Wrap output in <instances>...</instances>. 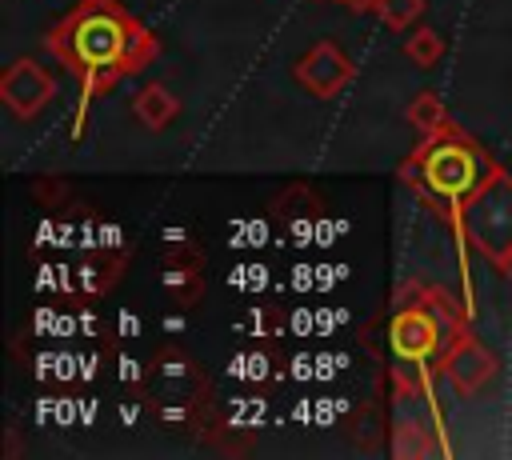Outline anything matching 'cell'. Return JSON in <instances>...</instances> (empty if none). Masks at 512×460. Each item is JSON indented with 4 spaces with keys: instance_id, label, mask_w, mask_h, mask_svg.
Listing matches in <instances>:
<instances>
[{
    "instance_id": "6",
    "label": "cell",
    "mask_w": 512,
    "mask_h": 460,
    "mask_svg": "<svg viewBox=\"0 0 512 460\" xmlns=\"http://www.w3.org/2000/svg\"><path fill=\"white\" fill-rule=\"evenodd\" d=\"M444 372H448V380H452L464 396H472V392H480V388L496 376V360H492V352H488L480 340L460 336V340L452 344L448 360H444Z\"/></svg>"
},
{
    "instance_id": "12",
    "label": "cell",
    "mask_w": 512,
    "mask_h": 460,
    "mask_svg": "<svg viewBox=\"0 0 512 460\" xmlns=\"http://www.w3.org/2000/svg\"><path fill=\"white\" fill-rule=\"evenodd\" d=\"M340 4H348V8H356V12H364V8H376L380 0H340Z\"/></svg>"
},
{
    "instance_id": "11",
    "label": "cell",
    "mask_w": 512,
    "mask_h": 460,
    "mask_svg": "<svg viewBox=\"0 0 512 460\" xmlns=\"http://www.w3.org/2000/svg\"><path fill=\"white\" fill-rule=\"evenodd\" d=\"M376 12H380V20L388 28L400 32V28H408V24H416L424 16V0H380Z\"/></svg>"
},
{
    "instance_id": "8",
    "label": "cell",
    "mask_w": 512,
    "mask_h": 460,
    "mask_svg": "<svg viewBox=\"0 0 512 460\" xmlns=\"http://www.w3.org/2000/svg\"><path fill=\"white\" fill-rule=\"evenodd\" d=\"M136 116L148 124V128H164L172 116H176V96L168 92V88H160V84H148V88H140V96H136Z\"/></svg>"
},
{
    "instance_id": "2",
    "label": "cell",
    "mask_w": 512,
    "mask_h": 460,
    "mask_svg": "<svg viewBox=\"0 0 512 460\" xmlns=\"http://www.w3.org/2000/svg\"><path fill=\"white\" fill-rule=\"evenodd\" d=\"M468 224H472V232H476V244L492 256V260H508L504 256V248H512V188L504 184V180H492L480 196H476V204H472V212H468Z\"/></svg>"
},
{
    "instance_id": "10",
    "label": "cell",
    "mask_w": 512,
    "mask_h": 460,
    "mask_svg": "<svg viewBox=\"0 0 512 460\" xmlns=\"http://www.w3.org/2000/svg\"><path fill=\"white\" fill-rule=\"evenodd\" d=\"M404 52H408V60H412V64L428 68V64H436V60H440V52H444V40H440L432 28H416V32L408 36Z\"/></svg>"
},
{
    "instance_id": "9",
    "label": "cell",
    "mask_w": 512,
    "mask_h": 460,
    "mask_svg": "<svg viewBox=\"0 0 512 460\" xmlns=\"http://www.w3.org/2000/svg\"><path fill=\"white\" fill-rule=\"evenodd\" d=\"M408 120H412V128L436 136V132L444 128V104H440L432 92H424V96H416V100L408 104Z\"/></svg>"
},
{
    "instance_id": "1",
    "label": "cell",
    "mask_w": 512,
    "mask_h": 460,
    "mask_svg": "<svg viewBox=\"0 0 512 460\" xmlns=\"http://www.w3.org/2000/svg\"><path fill=\"white\" fill-rule=\"evenodd\" d=\"M136 36V24L120 12H72V20L52 32V52L76 68V72H96V68H120L124 52Z\"/></svg>"
},
{
    "instance_id": "4",
    "label": "cell",
    "mask_w": 512,
    "mask_h": 460,
    "mask_svg": "<svg viewBox=\"0 0 512 460\" xmlns=\"http://www.w3.org/2000/svg\"><path fill=\"white\" fill-rule=\"evenodd\" d=\"M0 100L8 104V112L16 116H36L48 100H52V76L36 64V60H16L4 76H0Z\"/></svg>"
},
{
    "instance_id": "5",
    "label": "cell",
    "mask_w": 512,
    "mask_h": 460,
    "mask_svg": "<svg viewBox=\"0 0 512 460\" xmlns=\"http://www.w3.org/2000/svg\"><path fill=\"white\" fill-rule=\"evenodd\" d=\"M424 176L436 192L444 196H460L468 192L480 176H476V152L464 144H440L428 160H424Z\"/></svg>"
},
{
    "instance_id": "7",
    "label": "cell",
    "mask_w": 512,
    "mask_h": 460,
    "mask_svg": "<svg viewBox=\"0 0 512 460\" xmlns=\"http://www.w3.org/2000/svg\"><path fill=\"white\" fill-rule=\"evenodd\" d=\"M436 324L428 320V312H416V308H408V312H400L396 320H392V348H396V356H404V360H424L432 348H436Z\"/></svg>"
},
{
    "instance_id": "3",
    "label": "cell",
    "mask_w": 512,
    "mask_h": 460,
    "mask_svg": "<svg viewBox=\"0 0 512 460\" xmlns=\"http://www.w3.org/2000/svg\"><path fill=\"white\" fill-rule=\"evenodd\" d=\"M352 76H356V68L344 60V52H340L332 40L312 44V48L296 60V80H300L312 96H320V100L336 96Z\"/></svg>"
}]
</instances>
